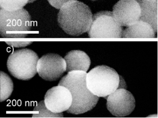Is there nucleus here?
Here are the masks:
<instances>
[{"mask_svg": "<svg viewBox=\"0 0 158 118\" xmlns=\"http://www.w3.org/2000/svg\"><path fill=\"white\" fill-rule=\"evenodd\" d=\"M86 72L73 71L69 72L60 80L58 85L67 87L70 91L73 102L67 112L78 115L93 109L98 104L99 97L94 95L87 87Z\"/></svg>", "mask_w": 158, "mask_h": 118, "instance_id": "nucleus-1", "label": "nucleus"}, {"mask_svg": "<svg viewBox=\"0 0 158 118\" xmlns=\"http://www.w3.org/2000/svg\"><path fill=\"white\" fill-rule=\"evenodd\" d=\"M92 12L82 2L73 0L65 4L58 14L57 21L60 28L72 36H79L88 32L92 22Z\"/></svg>", "mask_w": 158, "mask_h": 118, "instance_id": "nucleus-2", "label": "nucleus"}, {"mask_svg": "<svg viewBox=\"0 0 158 118\" xmlns=\"http://www.w3.org/2000/svg\"><path fill=\"white\" fill-rule=\"evenodd\" d=\"M120 76L114 69L107 66H98L86 77L87 87L98 97H106L118 89Z\"/></svg>", "mask_w": 158, "mask_h": 118, "instance_id": "nucleus-3", "label": "nucleus"}, {"mask_svg": "<svg viewBox=\"0 0 158 118\" xmlns=\"http://www.w3.org/2000/svg\"><path fill=\"white\" fill-rule=\"evenodd\" d=\"M31 18L22 8L10 11L0 9V33L4 38H22L28 36L31 30Z\"/></svg>", "mask_w": 158, "mask_h": 118, "instance_id": "nucleus-4", "label": "nucleus"}, {"mask_svg": "<svg viewBox=\"0 0 158 118\" xmlns=\"http://www.w3.org/2000/svg\"><path fill=\"white\" fill-rule=\"evenodd\" d=\"M39 57L29 49L13 51L8 58L7 66L12 75L21 80H28L37 73V64Z\"/></svg>", "mask_w": 158, "mask_h": 118, "instance_id": "nucleus-5", "label": "nucleus"}, {"mask_svg": "<svg viewBox=\"0 0 158 118\" xmlns=\"http://www.w3.org/2000/svg\"><path fill=\"white\" fill-rule=\"evenodd\" d=\"M123 27L115 19L112 12L102 11L92 16V22L88 31L92 38H120Z\"/></svg>", "mask_w": 158, "mask_h": 118, "instance_id": "nucleus-6", "label": "nucleus"}, {"mask_svg": "<svg viewBox=\"0 0 158 118\" xmlns=\"http://www.w3.org/2000/svg\"><path fill=\"white\" fill-rule=\"evenodd\" d=\"M64 59L57 54H48L39 59L37 71L39 75L45 80L55 81L60 79L66 72Z\"/></svg>", "mask_w": 158, "mask_h": 118, "instance_id": "nucleus-7", "label": "nucleus"}, {"mask_svg": "<svg viewBox=\"0 0 158 118\" xmlns=\"http://www.w3.org/2000/svg\"><path fill=\"white\" fill-rule=\"evenodd\" d=\"M107 107L109 111L116 117H125L134 110L135 98L126 89L118 88L108 96Z\"/></svg>", "mask_w": 158, "mask_h": 118, "instance_id": "nucleus-8", "label": "nucleus"}, {"mask_svg": "<svg viewBox=\"0 0 158 118\" xmlns=\"http://www.w3.org/2000/svg\"><path fill=\"white\" fill-rule=\"evenodd\" d=\"M44 104L47 108L55 113L68 111L73 102L70 91L65 87L59 86L49 89L44 96Z\"/></svg>", "mask_w": 158, "mask_h": 118, "instance_id": "nucleus-9", "label": "nucleus"}, {"mask_svg": "<svg viewBox=\"0 0 158 118\" xmlns=\"http://www.w3.org/2000/svg\"><path fill=\"white\" fill-rule=\"evenodd\" d=\"M112 14L121 26H130L140 19V6L137 0H120L113 6Z\"/></svg>", "mask_w": 158, "mask_h": 118, "instance_id": "nucleus-10", "label": "nucleus"}, {"mask_svg": "<svg viewBox=\"0 0 158 118\" xmlns=\"http://www.w3.org/2000/svg\"><path fill=\"white\" fill-rule=\"evenodd\" d=\"M66 62V72L83 71L87 72L89 68L91 61L85 52L76 50L69 51L64 57Z\"/></svg>", "mask_w": 158, "mask_h": 118, "instance_id": "nucleus-11", "label": "nucleus"}, {"mask_svg": "<svg viewBox=\"0 0 158 118\" xmlns=\"http://www.w3.org/2000/svg\"><path fill=\"white\" fill-rule=\"evenodd\" d=\"M140 6L139 20L151 25L155 33L158 32V0H137Z\"/></svg>", "mask_w": 158, "mask_h": 118, "instance_id": "nucleus-12", "label": "nucleus"}, {"mask_svg": "<svg viewBox=\"0 0 158 118\" xmlns=\"http://www.w3.org/2000/svg\"><path fill=\"white\" fill-rule=\"evenodd\" d=\"M155 33L151 25L139 20L123 31L122 38H155Z\"/></svg>", "mask_w": 158, "mask_h": 118, "instance_id": "nucleus-13", "label": "nucleus"}, {"mask_svg": "<svg viewBox=\"0 0 158 118\" xmlns=\"http://www.w3.org/2000/svg\"><path fill=\"white\" fill-rule=\"evenodd\" d=\"M0 98L1 102H3L11 95L13 90V83L8 75L3 71L0 72Z\"/></svg>", "mask_w": 158, "mask_h": 118, "instance_id": "nucleus-14", "label": "nucleus"}, {"mask_svg": "<svg viewBox=\"0 0 158 118\" xmlns=\"http://www.w3.org/2000/svg\"><path fill=\"white\" fill-rule=\"evenodd\" d=\"M29 1L30 0H0V7L13 11L22 9Z\"/></svg>", "mask_w": 158, "mask_h": 118, "instance_id": "nucleus-15", "label": "nucleus"}, {"mask_svg": "<svg viewBox=\"0 0 158 118\" xmlns=\"http://www.w3.org/2000/svg\"><path fill=\"white\" fill-rule=\"evenodd\" d=\"M34 111L36 113L33 114V117H62L61 113H55L48 110L45 106L44 100L41 101L35 107Z\"/></svg>", "mask_w": 158, "mask_h": 118, "instance_id": "nucleus-16", "label": "nucleus"}, {"mask_svg": "<svg viewBox=\"0 0 158 118\" xmlns=\"http://www.w3.org/2000/svg\"><path fill=\"white\" fill-rule=\"evenodd\" d=\"M51 6L57 9H60L62 6L70 1L73 0H48Z\"/></svg>", "mask_w": 158, "mask_h": 118, "instance_id": "nucleus-17", "label": "nucleus"}, {"mask_svg": "<svg viewBox=\"0 0 158 118\" xmlns=\"http://www.w3.org/2000/svg\"><path fill=\"white\" fill-rule=\"evenodd\" d=\"M9 46H11L15 47H22L30 45L32 43V42L30 41H11V42H6Z\"/></svg>", "mask_w": 158, "mask_h": 118, "instance_id": "nucleus-18", "label": "nucleus"}, {"mask_svg": "<svg viewBox=\"0 0 158 118\" xmlns=\"http://www.w3.org/2000/svg\"><path fill=\"white\" fill-rule=\"evenodd\" d=\"M91 1H96V0H91Z\"/></svg>", "mask_w": 158, "mask_h": 118, "instance_id": "nucleus-19", "label": "nucleus"}]
</instances>
